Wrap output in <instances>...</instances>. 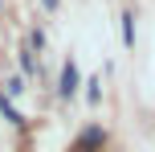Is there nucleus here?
Here are the masks:
<instances>
[{
    "label": "nucleus",
    "instance_id": "obj_3",
    "mask_svg": "<svg viewBox=\"0 0 155 152\" xmlns=\"http://www.w3.org/2000/svg\"><path fill=\"white\" fill-rule=\"evenodd\" d=\"M123 37H127V45H135V16L131 12L123 16Z\"/></svg>",
    "mask_w": 155,
    "mask_h": 152
},
{
    "label": "nucleus",
    "instance_id": "obj_5",
    "mask_svg": "<svg viewBox=\"0 0 155 152\" xmlns=\"http://www.w3.org/2000/svg\"><path fill=\"white\" fill-rule=\"evenodd\" d=\"M41 4H45L49 12H57V4H61V0H41Z\"/></svg>",
    "mask_w": 155,
    "mask_h": 152
},
{
    "label": "nucleus",
    "instance_id": "obj_4",
    "mask_svg": "<svg viewBox=\"0 0 155 152\" xmlns=\"http://www.w3.org/2000/svg\"><path fill=\"white\" fill-rule=\"evenodd\" d=\"M21 90H25V78H8L4 82V95H21Z\"/></svg>",
    "mask_w": 155,
    "mask_h": 152
},
{
    "label": "nucleus",
    "instance_id": "obj_2",
    "mask_svg": "<svg viewBox=\"0 0 155 152\" xmlns=\"http://www.w3.org/2000/svg\"><path fill=\"white\" fill-rule=\"evenodd\" d=\"M0 111H4V119H8V123H21V115H16V107L8 103V95H0Z\"/></svg>",
    "mask_w": 155,
    "mask_h": 152
},
{
    "label": "nucleus",
    "instance_id": "obj_1",
    "mask_svg": "<svg viewBox=\"0 0 155 152\" xmlns=\"http://www.w3.org/2000/svg\"><path fill=\"white\" fill-rule=\"evenodd\" d=\"M74 90H78V66H74V62H65V66H61V78H57V95L70 99Z\"/></svg>",
    "mask_w": 155,
    "mask_h": 152
}]
</instances>
